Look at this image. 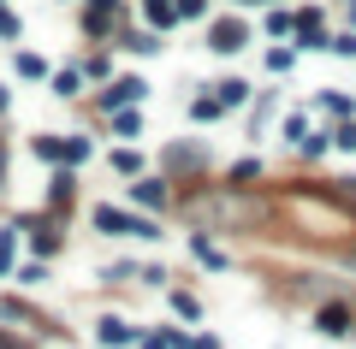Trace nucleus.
Segmentation results:
<instances>
[{
  "mask_svg": "<svg viewBox=\"0 0 356 349\" xmlns=\"http://www.w3.org/2000/svg\"><path fill=\"white\" fill-rule=\"evenodd\" d=\"M30 154H36L42 166H65V137H48V130H36V137H30Z\"/></svg>",
  "mask_w": 356,
  "mask_h": 349,
  "instance_id": "nucleus-12",
  "label": "nucleus"
},
{
  "mask_svg": "<svg viewBox=\"0 0 356 349\" xmlns=\"http://www.w3.org/2000/svg\"><path fill=\"white\" fill-rule=\"evenodd\" d=\"M208 89H214V95H220V107H243V101H250V83H243V77H220V83H208Z\"/></svg>",
  "mask_w": 356,
  "mask_h": 349,
  "instance_id": "nucleus-13",
  "label": "nucleus"
},
{
  "mask_svg": "<svg viewBox=\"0 0 356 349\" xmlns=\"http://www.w3.org/2000/svg\"><path fill=\"white\" fill-rule=\"evenodd\" d=\"M0 6H6V0H0Z\"/></svg>",
  "mask_w": 356,
  "mask_h": 349,
  "instance_id": "nucleus-44",
  "label": "nucleus"
},
{
  "mask_svg": "<svg viewBox=\"0 0 356 349\" xmlns=\"http://www.w3.org/2000/svg\"><path fill=\"white\" fill-rule=\"evenodd\" d=\"M332 142H339V148H344V154H356V119H344V125H339V130H332Z\"/></svg>",
  "mask_w": 356,
  "mask_h": 349,
  "instance_id": "nucleus-34",
  "label": "nucleus"
},
{
  "mask_svg": "<svg viewBox=\"0 0 356 349\" xmlns=\"http://www.w3.org/2000/svg\"><path fill=\"white\" fill-rule=\"evenodd\" d=\"M178 18H208V0H178Z\"/></svg>",
  "mask_w": 356,
  "mask_h": 349,
  "instance_id": "nucleus-38",
  "label": "nucleus"
},
{
  "mask_svg": "<svg viewBox=\"0 0 356 349\" xmlns=\"http://www.w3.org/2000/svg\"><path fill=\"white\" fill-rule=\"evenodd\" d=\"M0 349H30L24 337H13V332H0Z\"/></svg>",
  "mask_w": 356,
  "mask_h": 349,
  "instance_id": "nucleus-40",
  "label": "nucleus"
},
{
  "mask_svg": "<svg viewBox=\"0 0 356 349\" xmlns=\"http://www.w3.org/2000/svg\"><path fill=\"white\" fill-rule=\"evenodd\" d=\"M332 53H339V60H356V30H339V36H332Z\"/></svg>",
  "mask_w": 356,
  "mask_h": 349,
  "instance_id": "nucleus-33",
  "label": "nucleus"
},
{
  "mask_svg": "<svg viewBox=\"0 0 356 349\" xmlns=\"http://www.w3.org/2000/svg\"><path fill=\"white\" fill-rule=\"evenodd\" d=\"M309 137V119L303 112H291V119H285V142H303Z\"/></svg>",
  "mask_w": 356,
  "mask_h": 349,
  "instance_id": "nucleus-35",
  "label": "nucleus"
},
{
  "mask_svg": "<svg viewBox=\"0 0 356 349\" xmlns=\"http://www.w3.org/2000/svg\"><path fill=\"white\" fill-rule=\"evenodd\" d=\"M137 349H172V337H137Z\"/></svg>",
  "mask_w": 356,
  "mask_h": 349,
  "instance_id": "nucleus-39",
  "label": "nucleus"
},
{
  "mask_svg": "<svg viewBox=\"0 0 356 349\" xmlns=\"http://www.w3.org/2000/svg\"><path fill=\"white\" fill-rule=\"evenodd\" d=\"M54 95H60V101H77V95H83V65H65V71H54Z\"/></svg>",
  "mask_w": 356,
  "mask_h": 349,
  "instance_id": "nucleus-14",
  "label": "nucleus"
},
{
  "mask_svg": "<svg viewBox=\"0 0 356 349\" xmlns=\"http://www.w3.org/2000/svg\"><path fill=\"white\" fill-rule=\"evenodd\" d=\"M243 42H250V24H243V18H214V24H208V48L214 53H238Z\"/></svg>",
  "mask_w": 356,
  "mask_h": 349,
  "instance_id": "nucleus-5",
  "label": "nucleus"
},
{
  "mask_svg": "<svg viewBox=\"0 0 356 349\" xmlns=\"http://www.w3.org/2000/svg\"><path fill=\"white\" fill-rule=\"evenodd\" d=\"M220 112H226V107H220V95H196L191 101V119H196V125H214Z\"/></svg>",
  "mask_w": 356,
  "mask_h": 349,
  "instance_id": "nucleus-19",
  "label": "nucleus"
},
{
  "mask_svg": "<svg viewBox=\"0 0 356 349\" xmlns=\"http://www.w3.org/2000/svg\"><path fill=\"white\" fill-rule=\"evenodd\" d=\"M350 325H356V314L344 308V302H321V308H315V332L321 337H344Z\"/></svg>",
  "mask_w": 356,
  "mask_h": 349,
  "instance_id": "nucleus-8",
  "label": "nucleus"
},
{
  "mask_svg": "<svg viewBox=\"0 0 356 349\" xmlns=\"http://www.w3.org/2000/svg\"><path fill=\"white\" fill-rule=\"evenodd\" d=\"M0 189H6V142H0Z\"/></svg>",
  "mask_w": 356,
  "mask_h": 349,
  "instance_id": "nucleus-42",
  "label": "nucleus"
},
{
  "mask_svg": "<svg viewBox=\"0 0 356 349\" xmlns=\"http://www.w3.org/2000/svg\"><path fill=\"white\" fill-rule=\"evenodd\" d=\"M267 36H297V12L273 6V12H267Z\"/></svg>",
  "mask_w": 356,
  "mask_h": 349,
  "instance_id": "nucleus-21",
  "label": "nucleus"
},
{
  "mask_svg": "<svg viewBox=\"0 0 356 349\" xmlns=\"http://www.w3.org/2000/svg\"><path fill=\"white\" fill-rule=\"evenodd\" d=\"M113 18H119V12H95V6H83V36H89V42L113 36Z\"/></svg>",
  "mask_w": 356,
  "mask_h": 349,
  "instance_id": "nucleus-17",
  "label": "nucleus"
},
{
  "mask_svg": "<svg viewBox=\"0 0 356 349\" xmlns=\"http://www.w3.org/2000/svg\"><path fill=\"white\" fill-rule=\"evenodd\" d=\"M0 314H6V320H24V325H36V332H54V337L65 332V325H54V320H48L42 308H30L24 296H0Z\"/></svg>",
  "mask_w": 356,
  "mask_h": 349,
  "instance_id": "nucleus-6",
  "label": "nucleus"
},
{
  "mask_svg": "<svg viewBox=\"0 0 356 349\" xmlns=\"http://www.w3.org/2000/svg\"><path fill=\"white\" fill-rule=\"evenodd\" d=\"M297 148H303L309 160H315V154H327V148H332V130H309V137L297 142Z\"/></svg>",
  "mask_w": 356,
  "mask_h": 349,
  "instance_id": "nucleus-28",
  "label": "nucleus"
},
{
  "mask_svg": "<svg viewBox=\"0 0 356 349\" xmlns=\"http://www.w3.org/2000/svg\"><path fill=\"white\" fill-rule=\"evenodd\" d=\"M89 225L95 231H107V237H143V243H154L161 237V225L149 219V213H131V207H89Z\"/></svg>",
  "mask_w": 356,
  "mask_h": 349,
  "instance_id": "nucleus-1",
  "label": "nucleus"
},
{
  "mask_svg": "<svg viewBox=\"0 0 356 349\" xmlns=\"http://www.w3.org/2000/svg\"><path fill=\"white\" fill-rule=\"evenodd\" d=\"M107 71H113V60H107V53H89V60H83V77H107Z\"/></svg>",
  "mask_w": 356,
  "mask_h": 349,
  "instance_id": "nucleus-36",
  "label": "nucleus"
},
{
  "mask_svg": "<svg viewBox=\"0 0 356 349\" xmlns=\"http://www.w3.org/2000/svg\"><path fill=\"white\" fill-rule=\"evenodd\" d=\"M255 178H261V166H255V160H238V166L226 172V184H255Z\"/></svg>",
  "mask_w": 356,
  "mask_h": 349,
  "instance_id": "nucleus-29",
  "label": "nucleus"
},
{
  "mask_svg": "<svg viewBox=\"0 0 356 349\" xmlns=\"http://www.w3.org/2000/svg\"><path fill=\"white\" fill-rule=\"evenodd\" d=\"M172 349H220V343H214V337H208V332H196V337L172 332Z\"/></svg>",
  "mask_w": 356,
  "mask_h": 349,
  "instance_id": "nucleus-30",
  "label": "nucleus"
},
{
  "mask_svg": "<svg viewBox=\"0 0 356 349\" xmlns=\"http://www.w3.org/2000/svg\"><path fill=\"white\" fill-rule=\"evenodd\" d=\"M166 166H184V172H196V166H202V154H196V148H172V154H166Z\"/></svg>",
  "mask_w": 356,
  "mask_h": 349,
  "instance_id": "nucleus-32",
  "label": "nucleus"
},
{
  "mask_svg": "<svg viewBox=\"0 0 356 349\" xmlns=\"http://www.w3.org/2000/svg\"><path fill=\"white\" fill-rule=\"evenodd\" d=\"M119 48L125 53H161V36L154 30H119Z\"/></svg>",
  "mask_w": 356,
  "mask_h": 349,
  "instance_id": "nucleus-15",
  "label": "nucleus"
},
{
  "mask_svg": "<svg viewBox=\"0 0 356 349\" xmlns=\"http://www.w3.org/2000/svg\"><path fill=\"white\" fill-rule=\"evenodd\" d=\"M291 65H297V48H273V53H267V71H273V77H285Z\"/></svg>",
  "mask_w": 356,
  "mask_h": 349,
  "instance_id": "nucleus-27",
  "label": "nucleus"
},
{
  "mask_svg": "<svg viewBox=\"0 0 356 349\" xmlns=\"http://www.w3.org/2000/svg\"><path fill=\"white\" fill-rule=\"evenodd\" d=\"M18 30H24L18 12H13V6H0V42H18Z\"/></svg>",
  "mask_w": 356,
  "mask_h": 349,
  "instance_id": "nucleus-31",
  "label": "nucleus"
},
{
  "mask_svg": "<svg viewBox=\"0 0 356 349\" xmlns=\"http://www.w3.org/2000/svg\"><path fill=\"white\" fill-rule=\"evenodd\" d=\"M131 201H143L149 213H161L166 201H172V189H166V178H137V184H131Z\"/></svg>",
  "mask_w": 356,
  "mask_h": 349,
  "instance_id": "nucleus-9",
  "label": "nucleus"
},
{
  "mask_svg": "<svg viewBox=\"0 0 356 349\" xmlns=\"http://www.w3.org/2000/svg\"><path fill=\"white\" fill-rule=\"evenodd\" d=\"M72 201H77V178H72V166H54V178H48V213L60 219Z\"/></svg>",
  "mask_w": 356,
  "mask_h": 349,
  "instance_id": "nucleus-7",
  "label": "nucleus"
},
{
  "mask_svg": "<svg viewBox=\"0 0 356 349\" xmlns=\"http://www.w3.org/2000/svg\"><path fill=\"white\" fill-rule=\"evenodd\" d=\"M143 12H149L154 30H172L178 24V0H143Z\"/></svg>",
  "mask_w": 356,
  "mask_h": 349,
  "instance_id": "nucleus-16",
  "label": "nucleus"
},
{
  "mask_svg": "<svg viewBox=\"0 0 356 349\" xmlns=\"http://www.w3.org/2000/svg\"><path fill=\"white\" fill-rule=\"evenodd\" d=\"M297 48H309V53H327V48H332L321 6H303V12H297Z\"/></svg>",
  "mask_w": 356,
  "mask_h": 349,
  "instance_id": "nucleus-4",
  "label": "nucleus"
},
{
  "mask_svg": "<svg viewBox=\"0 0 356 349\" xmlns=\"http://www.w3.org/2000/svg\"><path fill=\"white\" fill-rule=\"evenodd\" d=\"M191 255H196L202 266H214V273H226V266H232V255L214 249V237H208V231H191Z\"/></svg>",
  "mask_w": 356,
  "mask_h": 349,
  "instance_id": "nucleus-11",
  "label": "nucleus"
},
{
  "mask_svg": "<svg viewBox=\"0 0 356 349\" xmlns=\"http://www.w3.org/2000/svg\"><path fill=\"white\" fill-rule=\"evenodd\" d=\"M18 77H24V83H36V77H48V60H42V53H18Z\"/></svg>",
  "mask_w": 356,
  "mask_h": 349,
  "instance_id": "nucleus-22",
  "label": "nucleus"
},
{
  "mask_svg": "<svg viewBox=\"0 0 356 349\" xmlns=\"http://www.w3.org/2000/svg\"><path fill=\"white\" fill-rule=\"evenodd\" d=\"M172 314H184V320H202V302H196L191 290H172Z\"/></svg>",
  "mask_w": 356,
  "mask_h": 349,
  "instance_id": "nucleus-26",
  "label": "nucleus"
},
{
  "mask_svg": "<svg viewBox=\"0 0 356 349\" xmlns=\"http://www.w3.org/2000/svg\"><path fill=\"white\" fill-rule=\"evenodd\" d=\"M95 337H102L107 349H131V343H137V332H131V325L119 320V314H107V320H95Z\"/></svg>",
  "mask_w": 356,
  "mask_h": 349,
  "instance_id": "nucleus-10",
  "label": "nucleus"
},
{
  "mask_svg": "<svg viewBox=\"0 0 356 349\" xmlns=\"http://www.w3.org/2000/svg\"><path fill=\"white\" fill-rule=\"evenodd\" d=\"M315 107H321V112H327V119H339V125H344V119H350V101H344V95H339V89H332V95H321V101H315Z\"/></svg>",
  "mask_w": 356,
  "mask_h": 349,
  "instance_id": "nucleus-24",
  "label": "nucleus"
},
{
  "mask_svg": "<svg viewBox=\"0 0 356 349\" xmlns=\"http://www.w3.org/2000/svg\"><path fill=\"white\" fill-rule=\"evenodd\" d=\"M18 266V225H0V278Z\"/></svg>",
  "mask_w": 356,
  "mask_h": 349,
  "instance_id": "nucleus-18",
  "label": "nucleus"
},
{
  "mask_svg": "<svg viewBox=\"0 0 356 349\" xmlns=\"http://www.w3.org/2000/svg\"><path fill=\"white\" fill-rule=\"evenodd\" d=\"M18 231H24L30 237V249L42 255V261H48V255H60V219H54V213H24V219H18Z\"/></svg>",
  "mask_w": 356,
  "mask_h": 349,
  "instance_id": "nucleus-2",
  "label": "nucleus"
},
{
  "mask_svg": "<svg viewBox=\"0 0 356 349\" xmlns=\"http://www.w3.org/2000/svg\"><path fill=\"white\" fill-rule=\"evenodd\" d=\"M143 95H149V83H143V77H107V89L95 95V107H102V112H119V107H143Z\"/></svg>",
  "mask_w": 356,
  "mask_h": 349,
  "instance_id": "nucleus-3",
  "label": "nucleus"
},
{
  "mask_svg": "<svg viewBox=\"0 0 356 349\" xmlns=\"http://www.w3.org/2000/svg\"><path fill=\"white\" fill-rule=\"evenodd\" d=\"M113 172H119V178H137V172H143V154H137V148H113Z\"/></svg>",
  "mask_w": 356,
  "mask_h": 349,
  "instance_id": "nucleus-23",
  "label": "nucleus"
},
{
  "mask_svg": "<svg viewBox=\"0 0 356 349\" xmlns=\"http://www.w3.org/2000/svg\"><path fill=\"white\" fill-rule=\"evenodd\" d=\"M42 278H48V266H42V261H30V266H18V284H42Z\"/></svg>",
  "mask_w": 356,
  "mask_h": 349,
  "instance_id": "nucleus-37",
  "label": "nucleus"
},
{
  "mask_svg": "<svg viewBox=\"0 0 356 349\" xmlns=\"http://www.w3.org/2000/svg\"><path fill=\"white\" fill-rule=\"evenodd\" d=\"M113 130H119V137H143V107H119L113 112Z\"/></svg>",
  "mask_w": 356,
  "mask_h": 349,
  "instance_id": "nucleus-20",
  "label": "nucleus"
},
{
  "mask_svg": "<svg viewBox=\"0 0 356 349\" xmlns=\"http://www.w3.org/2000/svg\"><path fill=\"white\" fill-rule=\"evenodd\" d=\"M89 154H95V148H89V137H65V166H72V172L89 160Z\"/></svg>",
  "mask_w": 356,
  "mask_h": 349,
  "instance_id": "nucleus-25",
  "label": "nucleus"
},
{
  "mask_svg": "<svg viewBox=\"0 0 356 349\" xmlns=\"http://www.w3.org/2000/svg\"><path fill=\"white\" fill-rule=\"evenodd\" d=\"M89 6H95V12H119V0H89Z\"/></svg>",
  "mask_w": 356,
  "mask_h": 349,
  "instance_id": "nucleus-41",
  "label": "nucleus"
},
{
  "mask_svg": "<svg viewBox=\"0 0 356 349\" xmlns=\"http://www.w3.org/2000/svg\"><path fill=\"white\" fill-rule=\"evenodd\" d=\"M6 107H13V95H6V89H0V112H6Z\"/></svg>",
  "mask_w": 356,
  "mask_h": 349,
  "instance_id": "nucleus-43",
  "label": "nucleus"
}]
</instances>
